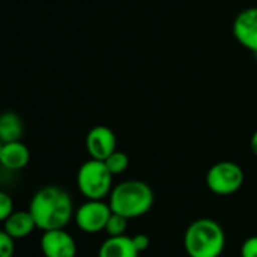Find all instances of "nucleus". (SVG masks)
<instances>
[{
    "instance_id": "nucleus-18",
    "label": "nucleus",
    "mask_w": 257,
    "mask_h": 257,
    "mask_svg": "<svg viewBox=\"0 0 257 257\" xmlns=\"http://www.w3.org/2000/svg\"><path fill=\"white\" fill-rule=\"evenodd\" d=\"M240 257H257V236H249L240 246Z\"/></svg>"
},
{
    "instance_id": "nucleus-8",
    "label": "nucleus",
    "mask_w": 257,
    "mask_h": 257,
    "mask_svg": "<svg viewBox=\"0 0 257 257\" xmlns=\"http://www.w3.org/2000/svg\"><path fill=\"white\" fill-rule=\"evenodd\" d=\"M85 147L91 159L104 161L116 150V137L107 125H95L86 134Z\"/></svg>"
},
{
    "instance_id": "nucleus-13",
    "label": "nucleus",
    "mask_w": 257,
    "mask_h": 257,
    "mask_svg": "<svg viewBox=\"0 0 257 257\" xmlns=\"http://www.w3.org/2000/svg\"><path fill=\"white\" fill-rule=\"evenodd\" d=\"M23 132V119L17 112L5 110L0 113V141H2V144L22 141Z\"/></svg>"
},
{
    "instance_id": "nucleus-7",
    "label": "nucleus",
    "mask_w": 257,
    "mask_h": 257,
    "mask_svg": "<svg viewBox=\"0 0 257 257\" xmlns=\"http://www.w3.org/2000/svg\"><path fill=\"white\" fill-rule=\"evenodd\" d=\"M44 257H76L77 245L65 228L47 230L40 240Z\"/></svg>"
},
{
    "instance_id": "nucleus-19",
    "label": "nucleus",
    "mask_w": 257,
    "mask_h": 257,
    "mask_svg": "<svg viewBox=\"0 0 257 257\" xmlns=\"http://www.w3.org/2000/svg\"><path fill=\"white\" fill-rule=\"evenodd\" d=\"M132 239H134V243H135V246H137V249L140 252L146 251L150 246V237L147 234H144V233H138V234L132 236Z\"/></svg>"
},
{
    "instance_id": "nucleus-10",
    "label": "nucleus",
    "mask_w": 257,
    "mask_h": 257,
    "mask_svg": "<svg viewBox=\"0 0 257 257\" xmlns=\"http://www.w3.org/2000/svg\"><path fill=\"white\" fill-rule=\"evenodd\" d=\"M31 161V152L22 141L5 143L0 149V165L10 171L23 170Z\"/></svg>"
},
{
    "instance_id": "nucleus-11",
    "label": "nucleus",
    "mask_w": 257,
    "mask_h": 257,
    "mask_svg": "<svg viewBox=\"0 0 257 257\" xmlns=\"http://www.w3.org/2000/svg\"><path fill=\"white\" fill-rule=\"evenodd\" d=\"M140 251L137 249L132 236H109L98 249V257H138Z\"/></svg>"
},
{
    "instance_id": "nucleus-4",
    "label": "nucleus",
    "mask_w": 257,
    "mask_h": 257,
    "mask_svg": "<svg viewBox=\"0 0 257 257\" xmlns=\"http://www.w3.org/2000/svg\"><path fill=\"white\" fill-rule=\"evenodd\" d=\"M113 174L107 170L104 161L89 159L77 171V188L86 200H103L113 188Z\"/></svg>"
},
{
    "instance_id": "nucleus-12",
    "label": "nucleus",
    "mask_w": 257,
    "mask_h": 257,
    "mask_svg": "<svg viewBox=\"0 0 257 257\" xmlns=\"http://www.w3.org/2000/svg\"><path fill=\"white\" fill-rule=\"evenodd\" d=\"M35 228H37V224H35L34 216L29 212V209L28 210H14L4 221V230L14 239L28 237Z\"/></svg>"
},
{
    "instance_id": "nucleus-3",
    "label": "nucleus",
    "mask_w": 257,
    "mask_h": 257,
    "mask_svg": "<svg viewBox=\"0 0 257 257\" xmlns=\"http://www.w3.org/2000/svg\"><path fill=\"white\" fill-rule=\"evenodd\" d=\"M183 246L189 257H219L225 246V233L215 219L200 218L185 230Z\"/></svg>"
},
{
    "instance_id": "nucleus-15",
    "label": "nucleus",
    "mask_w": 257,
    "mask_h": 257,
    "mask_svg": "<svg viewBox=\"0 0 257 257\" xmlns=\"http://www.w3.org/2000/svg\"><path fill=\"white\" fill-rule=\"evenodd\" d=\"M127 218H124L122 215H118L115 212L110 213L109 219H107V224L104 227V231L109 234V236H121V234H125V228H127Z\"/></svg>"
},
{
    "instance_id": "nucleus-6",
    "label": "nucleus",
    "mask_w": 257,
    "mask_h": 257,
    "mask_svg": "<svg viewBox=\"0 0 257 257\" xmlns=\"http://www.w3.org/2000/svg\"><path fill=\"white\" fill-rule=\"evenodd\" d=\"M112 210L109 203L103 200H88L74 212L76 225L85 233H98L103 231Z\"/></svg>"
},
{
    "instance_id": "nucleus-16",
    "label": "nucleus",
    "mask_w": 257,
    "mask_h": 257,
    "mask_svg": "<svg viewBox=\"0 0 257 257\" xmlns=\"http://www.w3.org/2000/svg\"><path fill=\"white\" fill-rule=\"evenodd\" d=\"M16 239L5 230H0V257H13L16 251Z\"/></svg>"
},
{
    "instance_id": "nucleus-5",
    "label": "nucleus",
    "mask_w": 257,
    "mask_h": 257,
    "mask_svg": "<svg viewBox=\"0 0 257 257\" xmlns=\"http://www.w3.org/2000/svg\"><path fill=\"white\" fill-rule=\"evenodd\" d=\"M245 180L243 170L231 161H221L212 165L206 174V185L216 195H231L237 192Z\"/></svg>"
},
{
    "instance_id": "nucleus-14",
    "label": "nucleus",
    "mask_w": 257,
    "mask_h": 257,
    "mask_svg": "<svg viewBox=\"0 0 257 257\" xmlns=\"http://www.w3.org/2000/svg\"><path fill=\"white\" fill-rule=\"evenodd\" d=\"M104 164L113 176H118L128 168V156L122 152L115 150L107 159H104Z\"/></svg>"
},
{
    "instance_id": "nucleus-17",
    "label": "nucleus",
    "mask_w": 257,
    "mask_h": 257,
    "mask_svg": "<svg viewBox=\"0 0 257 257\" xmlns=\"http://www.w3.org/2000/svg\"><path fill=\"white\" fill-rule=\"evenodd\" d=\"M14 212V201L5 191H0V222H4Z\"/></svg>"
},
{
    "instance_id": "nucleus-2",
    "label": "nucleus",
    "mask_w": 257,
    "mask_h": 257,
    "mask_svg": "<svg viewBox=\"0 0 257 257\" xmlns=\"http://www.w3.org/2000/svg\"><path fill=\"white\" fill-rule=\"evenodd\" d=\"M153 203V189L143 180H124L113 186L109 194L110 210L127 219L140 218L149 213Z\"/></svg>"
},
{
    "instance_id": "nucleus-21",
    "label": "nucleus",
    "mask_w": 257,
    "mask_h": 257,
    "mask_svg": "<svg viewBox=\"0 0 257 257\" xmlns=\"http://www.w3.org/2000/svg\"><path fill=\"white\" fill-rule=\"evenodd\" d=\"M0 149H2V141H0Z\"/></svg>"
},
{
    "instance_id": "nucleus-20",
    "label": "nucleus",
    "mask_w": 257,
    "mask_h": 257,
    "mask_svg": "<svg viewBox=\"0 0 257 257\" xmlns=\"http://www.w3.org/2000/svg\"><path fill=\"white\" fill-rule=\"evenodd\" d=\"M249 149H251L252 155L257 156V128L254 131V134H252V137L249 140Z\"/></svg>"
},
{
    "instance_id": "nucleus-1",
    "label": "nucleus",
    "mask_w": 257,
    "mask_h": 257,
    "mask_svg": "<svg viewBox=\"0 0 257 257\" xmlns=\"http://www.w3.org/2000/svg\"><path fill=\"white\" fill-rule=\"evenodd\" d=\"M29 212L34 216L37 228L43 231L65 228L74 216L71 195L64 188L55 185L43 186L34 194Z\"/></svg>"
},
{
    "instance_id": "nucleus-9",
    "label": "nucleus",
    "mask_w": 257,
    "mask_h": 257,
    "mask_svg": "<svg viewBox=\"0 0 257 257\" xmlns=\"http://www.w3.org/2000/svg\"><path fill=\"white\" fill-rule=\"evenodd\" d=\"M231 31L242 47L257 55V8L240 11L233 22Z\"/></svg>"
}]
</instances>
